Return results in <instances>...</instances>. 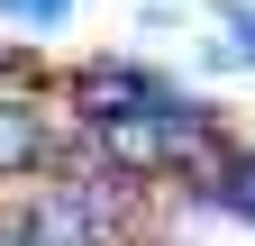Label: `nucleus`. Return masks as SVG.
<instances>
[{
  "instance_id": "nucleus-1",
  "label": "nucleus",
  "mask_w": 255,
  "mask_h": 246,
  "mask_svg": "<svg viewBox=\"0 0 255 246\" xmlns=\"http://www.w3.org/2000/svg\"><path fill=\"white\" fill-rule=\"evenodd\" d=\"M137 101H164L137 64H82V73H73V110H82V119H101V128L137 119Z\"/></svg>"
},
{
  "instance_id": "nucleus-2",
  "label": "nucleus",
  "mask_w": 255,
  "mask_h": 246,
  "mask_svg": "<svg viewBox=\"0 0 255 246\" xmlns=\"http://www.w3.org/2000/svg\"><path fill=\"white\" fill-rule=\"evenodd\" d=\"M55 146H46V119L37 110H18V101H0V173H27V164H46Z\"/></svg>"
},
{
  "instance_id": "nucleus-3",
  "label": "nucleus",
  "mask_w": 255,
  "mask_h": 246,
  "mask_svg": "<svg viewBox=\"0 0 255 246\" xmlns=\"http://www.w3.org/2000/svg\"><path fill=\"white\" fill-rule=\"evenodd\" d=\"M0 246H46V228L37 219H0Z\"/></svg>"
},
{
  "instance_id": "nucleus-4",
  "label": "nucleus",
  "mask_w": 255,
  "mask_h": 246,
  "mask_svg": "<svg viewBox=\"0 0 255 246\" xmlns=\"http://www.w3.org/2000/svg\"><path fill=\"white\" fill-rule=\"evenodd\" d=\"M219 201H228V210H246V219H255V164H246V173H237V182H228Z\"/></svg>"
},
{
  "instance_id": "nucleus-5",
  "label": "nucleus",
  "mask_w": 255,
  "mask_h": 246,
  "mask_svg": "<svg viewBox=\"0 0 255 246\" xmlns=\"http://www.w3.org/2000/svg\"><path fill=\"white\" fill-rule=\"evenodd\" d=\"M0 9H64V0H0Z\"/></svg>"
}]
</instances>
